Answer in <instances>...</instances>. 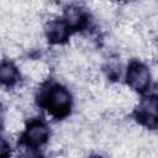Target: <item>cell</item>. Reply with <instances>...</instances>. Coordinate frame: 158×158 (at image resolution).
<instances>
[{
    "mask_svg": "<svg viewBox=\"0 0 158 158\" xmlns=\"http://www.w3.org/2000/svg\"><path fill=\"white\" fill-rule=\"evenodd\" d=\"M46 104L53 114L60 115L68 110L70 105V95L64 88L53 86L48 91V95L46 98Z\"/></svg>",
    "mask_w": 158,
    "mask_h": 158,
    "instance_id": "obj_1",
    "label": "cell"
},
{
    "mask_svg": "<svg viewBox=\"0 0 158 158\" xmlns=\"http://www.w3.org/2000/svg\"><path fill=\"white\" fill-rule=\"evenodd\" d=\"M149 78L151 77H149V72L147 67L139 63L131 64L127 70V75H126L130 88L136 91L144 90L149 84Z\"/></svg>",
    "mask_w": 158,
    "mask_h": 158,
    "instance_id": "obj_2",
    "label": "cell"
},
{
    "mask_svg": "<svg viewBox=\"0 0 158 158\" xmlns=\"http://www.w3.org/2000/svg\"><path fill=\"white\" fill-rule=\"evenodd\" d=\"M47 136H48L47 126L43 122L35 121L27 127L26 133H25V141L28 146L37 147L47 139Z\"/></svg>",
    "mask_w": 158,
    "mask_h": 158,
    "instance_id": "obj_3",
    "label": "cell"
},
{
    "mask_svg": "<svg viewBox=\"0 0 158 158\" xmlns=\"http://www.w3.org/2000/svg\"><path fill=\"white\" fill-rule=\"evenodd\" d=\"M139 115L147 122H154L158 120V98L156 96H147L144 98L139 105Z\"/></svg>",
    "mask_w": 158,
    "mask_h": 158,
    "instance_id": "obj_4",
    "label": "cell"
},
{
    "mask_svg": "<svg viewBox=\"0 0 158 158\" xmlns=\"http://www.w3.org/2000/svg\"><path fill=\"white\" fill-rule=\"evenodd\" d=\"M46 35L51 42L59 43L68 36V25L62 21H51L46 26Z\"/></svg>",
    "mask_w": 158,
    "mask_h": 158,
    "instance_id": "obj_5",
    "label": "cell"
},
{
    "mask_svg": "<svg viewBox=\"0 0 158 158\" xmlns=\"http://www.w3.org/2000/svg\"><path fill=\"white\" fill-rule=\"evenodd\" d=\"M16 75H17V72H16V68L11 64V63H6L4 62L1 64V69H0V77H1V81L4 84H12L15 80H16Z\"/></svg>",
    "mask_w": 158,
    "mask_h": 158,
    "instance_id": "obj_6",
    "label": "cell"
},
{
    "mask_svg": "<svg viewBox=\"0 0 158 158\" xmlns=\"http://www.w3.org/2000/svg\"><path fill=\"white\" fill-rule=\"evenodd\" d=\"M83 22V14L77 7H70L65 11V23L68 27H78Z\"/></svg>",
    "mask_w": 158,
    "mask_h": 158,
    "instance_id": "obj_7",
    "label": "cell"
}]
</instances>
